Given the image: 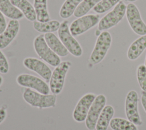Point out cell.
<instances>
[{
	"label": "cell",
	"instance_id": "1",
	"mask_svg": "<svg viewBox=\"0 0 146 130\" xmlns=\"http://www.w3.org/2000/svg\"><path fill=\"white\" fill-rule=\"evenodd\" d=\"M23 98L31 106L39 108L54 107L56 101L55 94H43L28 88L24 90Z\"/></svg>",
	"mask_w": 146,
	"mask_h": 130
},
{
	"label": "cell",
	"instance_id": "2",
	"mask_svg": "<svg viewBox=\"0 0 146 130\" xmlns=\"http://www.w3.org/2000/svg\"><path fill=\"white\" fill-rule=\"evenodd\" d=\"M58 34L59 39L71 54L76 57L82 56L83 54L82 47L70 32L68 21L65 20L60 23Z\"/></svg>",
	"mask_w": 146,
	"mask_h": 130
},
{
	"label": "cell",
	"instance_id": "3",
	"mask_svg": "<svg viewBox=\"0 0 146 130\" xmlns=\"http://www.w3.org/2000/svg\"><path fill=\"white\" fill-rule=\"evenodd\" d=\"M112 43V36L107 31H103L98 35L94 49L90 56V62L93 64L101 62L105 58Z\"/></svg>",
	"mask_w": 146,
	"mask_h": 130
},
{
	"label": "cell",
	"instance_id": "4",
	"mask_svg": "<svg viewBox=\"0 0 146 130\" xmlns=\"http://www.w3.org/2000/svg\"><path fill=\"white\" fill-rule=\"evenodd\" d=\"M127 5L121 1L114 8L103 18H102L98 25L99 31H106L117 25L124 18L126 13Z\"/></svg>",
	"mask_w": 146,
	"mask_h": 130
},
{
	"label": "cell",
	"instance_id": "5",
	"mask_svg": "<svg viewBox=\"0 0 146 130\" xmlns=\"http://www.w3.org/2000/svg\"><path fill=\"white\" fill-rule=\"evenodd\" d=\"M34 48L39 57L52 67H56L61 62L60 57L47 45L44 35L40 34L34 40Z\"/></svg>",
	"mask_w": 146,
	"mask_h": 130
},
{
	"label": "cell",
	"instance_id": "6",
	"mask_svg": "<svg viewBox=\"0 0 146 130\" xmlns=\"http://www.w3.org/2000/svg\"><path fill=\"white\" fill-rule=\"evenodd\" d=\"M71 66L70 61H63L55 67L49 81V87L53 94H59L63 88L65 78Z\"/></svg>",
	"mask_w": 146,
	"mask_h": 130
},
{
	"label": "cell",
	"instance_id": "7",
	"mask_svg": "<svg viewBox=\"0 0 146 130\" xmlns=\"http://www.w3.org/2000/svg\"><path fill=\"white\" fill-rule=\"evenodd\" d=\"M125 15L129 26L135 33L140 36L146 35V24L134 3H129L127 5Z\"/></svg>",
	"mask_w": 146,
	"mask_h": 130
},
{
	"label": "cell",
	"instance_id": "8",
	"mask_svg": "<svg viewBox=\"0 0 146 130\" xmlns=\"http://www.w3.org/2000/svg\"><path fill=\"white\" fill-rule=\"evenodd\" d=\"M100 17L98 14H88L74 20L70 25V32L74 36L80 35L98 24Z\"/></svg>",
	"mask_w": 146,
	"mask_h": 130
},
{
	"label": "cell",
	"instance_id": "9",
	"mask_svg": "<svg viewBox=\"0 0 146 130\" xmlns=\"http://www.w3.org/2000/svg\"><path fill=\"white\" fill-rule=\"evenodd\" d=\"M17 83L21 86L33 89L43 94H49L50 89L48 84L40 78L33 75L22 74L16 79Z\"/></svg>",
	"mask_w": 146,
	"mask_h": 130
},
{
	"label": "cell",
	"instance_id": "10",
	"mask_svg": "<svg viewBox=\"0 0 146 130\" xmlns=\"http://www.w3.org/2000/svg\"><path fill=\"white\" fill-rule=\"evenodd\" d=\"M106 98L103 94H99L96 96L85 120V124L88 130L95 129L97 121L106 106Z\"/></svg>",
	"mask_w": 146,
	"mask_h": 130
},
{
	"label": "cell",
	"instance_id": "11",
	"mask_svg": "<svg viewBox=\"0 0 146 130\" xmlns=\"http://www.w3.org/2000/svg\"><path fill=\"white\" fill-rule=\"evenodd\" d=\"M138 100L137 93L135 90L129 91L125 98V111L128 120L136 125H141L143 122L138 111Z\"/></svg>",
	"mask_w": 146,
	"mask_h": 130
},
{
	"label": "cell",
	"instance_id": "12",
	"mask_svg": "<svg viewBox=\"0 0 146 130\" xmlns=\"http://www.w3.org/2000/svg\"><path fill=\"white\" fill-rule=\"evenodd\" d=\"M95 98L96 95L94 94L87 93L79 100L72 113L73 118L76 122L81 123L85 121Z\"/></svg>",
	"mask_w": 146,
	"mask_h": 130
},
{
	"label": "cell",
	"instance_id": "13",
	"mask_svg": "<svg viewBox=\"0 0 146 130\" xmlns=\"http://www.w3.org/2000/svg\"><path fill=\"white\" fill-rule=\"evenodd\" d=\"M23 64L27 69L38 74L46 82L50 81L52 71L50 67L42 61L35 58L28 57L23 60Z\"/></svg>",
	"mask_w": 146,
	"mask_h": 130
},
{
	"label": "cell",
	"instance_id": "14",
	"mask_svg": "<svg viewBox=\"0 0 146 130\" xmlns=\"http://www.w3.org/2000/svg\"><path fill=\"white\" fill-rule=\"evenodd\" d=\"M19 30L18 20L9 21L5 31L0 34V49L7 47L17 35Z\"/></svg>",
	"mask_w": 146,
	"mask_h": 130
},
{
	"label": "cell",
	"instance_id": "15",
	"mask_svg": "<svg viewBox=\"0 0 146 130\" xmlns=\"http://www.w3.org/2000/svg\"><path fill=\"white\" fill-rule=\"evenodd\" d=\"M44 37L48 47L59 56L64 57L68 54L69 52L67 48L53 32L46 33Z\"/></svg>",
	"mask_w": 146,
	"mask_h": 130
},
{
	"label": "cell",
	"instance_id": "16",
	"mask_svg": "<svg viewBox=\"0 0 146 130\" xmlns=\"http://www.w3.org/2000/svg\"><path fill=\"white\" fill-rule=\"evenodd\" d=\"M146 49V35L140 36L129 46L127 51V58L131 60L137 59Z\"/></svg>",
	"mask_w": 146,
	"mask_h": 130
},
{
	"label": "cell",
	"instance_id": "17",
	"mask_svg": "<svg viewBox=\"0 0 146 130\" xmlns=\"http://www.w3.org/2000/svg\"><path fill=\"white\" fill-rule=\"evenodd\" d=\"M10 1L22 13L27 19L31 22L36 20L34 7L28 0H10Z\"/></svg>",
	"mask_w": 146,
	"mask_h": 130
},
{
	"label": "cell",
	"instance_id": "18",
	"mask_svg": "<svg viewBox=\"0 0 146 130\" xmlns=\"http://www.w3.org/2000/svg\"><path fill=\"white\" fill-rule=\"evenodd\" d=\"M0 11L11 19L19 20L24 17L22 13L11 3L10 0H0Z\"/></svg>",
	"mask_w": 146,
	"mask_h": 130
},
{
	"label": "cell",
	"instance_id": "19",
	"mask_svg": "<svg viewBox=\"0 0 146 130\" xmlns=\"http://www.w3.org/2000/svg\"><path fill=\"white\" fill-rule=\"evenodd\" d=\"M112 106L107 105L103 109L96 124V130H107L110 121L114 115Z\"/></svg>",
	"mask_w": 146,
	"mask_h": 130
},
{
	"label": "cell",
	"instance_id": "20",
	"mask_svg": "<svg viewBox=\"0 0 146 130\" xmlns=\"http://www.w3.org/2000/svg\"><path fill=\"white\" fill-rule=\"evenodd\" d=\"M47 0H34V7L36 15L37 21L45 22L50 21L47 9Z\"/></svg>",
	"mask_w": 146,
	"mask_h": 130
},
{
	"label": "cell",
	"instance_id": "21",
	"mask_svg": "<svg viewBox=\"0 0 146 130\" xmlns=\"http://www.w3.org/2000/svg\"><path fill=\"white\" fill-rule=\"evenodd\" d=\"M33 27L38 32L40 33L54 32L58 30L60 23L56 20H51L45 22L39 21L33 22Z\"/></svg>",
	"mask_w": 146,
	"mask_h": 130
},
{
	"label": "cell",
	"instance_id": "22",
	"mask_svg": "<svg viewBox=\"0 0 146 130\" xmlns=\"http://www.w3.org/2000/svg\"><path fill=\"white\" fill-rule=\"evenodd\" d=\"M82 1L83 0H65L59 11L60 17L63 19L70 18L74 14L75 10Z\"/></svg>",
	"mask_w": 146,
	"mask_h": 130
},
{
	"label": "cell",
	"instance_id": "23",
	"mask_svg": "<svg viewBox=\"0 0 146 130\" xmlns=\"http://www.w3.org/2000/svg\"><path fill=\"white\" fill-rule=\"evenodd\" d=\"M110 126L112 130H138L137 127L128 120L115 117L112 119Z\"/></svg>",
	"mask_w": 146,
	"mask_h": 130
},
{
	"label": "cell",
	"instance_id": "24",
	"mask_svg": "<svg viewBox=\"0 0 146 130\" xmlns=\"http://www.w3.org/2000/svg\"><path fill=\"white\" fill-rule=\"evenodd\" d=\"M101 0H83L78 5L74 13V15L79 18L86 15Z\"/></svg>",
	"mask_w": 146,
	"mask_h": 130
},
{
	"label": "cell",
	"instance_id": "25",
	"mask_svg": "<svg viewBox=\"0 0 146 130\" xmlns=\"http://www.w3.org/2000/svg\"><path fill=\"white\" fill-rule=\"evenodd\" d=\"M121 0H101L93 8V10L98 14L104 13L115 7Z\"/></svg>",
	"mask_w": 146,
	"mask_h": 130
},
{
	"label": "cell",
	"instance_id": "26",
	"mask_svg": "<svg viewBox=\"0 0 146 130\" xmlns=\"http://www.w3.org/2000/svg\"><path fill=\"white\" fill-rule=\"evenodd\" d=\"M136 76L138 83L142 91L146 92V67L140 64L137 68Z\"/></svg>",
	"mask_w": 146,
	"mask_h": 130
},
{
	"label": "cell",
	"instance_id": "27",
	"mask_svg": "<svg viewBox=\"0 0 146 130\" xmlns=\"http://www.w3.org/2000/svg\"><path fill=\"white\" fill-rule=\"evenodd\" d=\"M9 70V65L8 61L0 49V73L6 74Z\"/></svg>",
	"mask_w": 146,
	"mask_h": 130
},
{
	"label": "cell",
	"instance_id": "28",
	"mask_svg": "<svg viewBox=\"0 0 146 130\" xmlns=\"http://www.w3.org/2000/svg\"><path fill=\"white\" fill-rule=\"evenodd\" d=\"M6 27L7 25L5 18L3 16V14L0 11V34L5 31Z\"/></svg>",
	"mask_w": 146,
	"mask_h": 130
},
{
	"label": "cell",
	"instance_id": "29",
	"mask_svg": "<svg viewBox=\"0 0 146 130\" xmlns=\"http://www.w3.org/2000/svg\"><path fill=\"white\" fill-rule=\"evenodd\" d=\"M141 101L143 107L146 112V92L143 91L141 92Z\"/></svg>",
	"mask_w": 146,
	"mask_h": 130
},
{
	"label": "cell",
	"instance_id": "30",
	"mask_svg": "<svg viewBox=\"0 0 146 130\" xmlns=\"http://www.w3.org/2000/svg\"><path fill=\"white\" fill-rule=\"evenodd\" d=\"M6 111L4 108H0V124L2 123L6 117Z\"/></svg>",
	"mask_w": 146,
	"mask_h": 130
},
{
	"label": "cell",
	"instance_id": "31",
	"mask_svg": "<svg viewBox=\"0 0 146 130\" xmlns=\"http://www.w3.org/2000/svg\"><path fill=\"white\" fill-rule=\"evenodd\" d=\"M2 83H3V78L0 75V86H1Z\"/></svg>",
	"mask_w": 146,
	"mask_h": 130
},
{
	"label": "cell",
	"instance_id": "32",
	"mask_svg": "<svg viewBox=\"0 0 146 130\" xmlns=\"http://www.w3.org/2000/svg\"><path fill=\"white\" fill-rule=\"evenodd\" d=\"M127 1H128V2H129L130 3H132V2H135V1H136L137 0H127Z\"/></svg>",
	"mask_w": 146,
	"mask_h": 130
},
{
	"label": "cell",
	"instance_id": "33",
	"mask_svg": "<svg viewBox=\"0 0 146 130\" xmlns=\"http://www.w3.org/2000/svg\"><path fill=\"white\" fill-rule=\"evenodd\" d=\"M144 65L146 67V56H145V64H144Z\"/></svg>",
	"mask_w": 146,
	"mask_h": 130
}]
</instances>
